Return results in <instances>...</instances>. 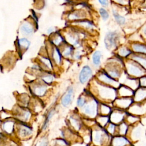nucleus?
I'll return each mask as SVG.
<instances>
[{
	"label": "nucleus",
	"mask_w": 146,
	"mask_h": 146,
	"mask_svg": "<svg viewBox=\"0 0 146 146\" xmlns=\"http://www.w3.org/2000/svg\"><path fill=\"white\" fill-rule=\"evenodd\" d=\"M140 84L143 87L146 88V76H142L140 80Z\"/></svg>",
	"instance_id": "37"
},
{
	"label": "nucleus",
	"mask_w": 146,
	"mask_h": 146,
	"mask_svg": "<svg viewBox=\"0 0 146 146\" xmlns=\"http://www.w3.org/2000/svg\"><path fill=\"white\" fill-rule=\"evenodd\" d=\"M71 51H72V48H71V47H68V48H67L64 50V51L63 52V55H64V56H69V55L71 54Z\"/></svg>",
	"instance_id": "38"
},
{
	"label": "nucleus",
	"mask_w": 146,
	"mask_h": 146,
	"mask_svg": "<svg viewBox=\"0 0 146 146\" xmlns=\"http://www.w3.org/2000/svg\"><path fill=\"white\" fill-rule=\"evenodd\" d=\"M46 91V88L44 86H40L38 87H36L35 89V93L36 95L38 96H42L44 95Z\"/></svg>",
	"instance_id": "29"
},
{
	"label": "nucleus",
	"mask_w": 146,
	"mask_h": 146,
	"mask_svg": "<svg viewBox=\"0 0 146 146\" xmlns=\"http://www.w3.org/2000/svg\"><path fill=\"white\" fill-rule=\"evenodd\" d=\"M100 95L102 98L107 100L113 101L115 100L116 93L114 88L111 86H102L99 90Z\"/></svg>",
	"instance_id": "2"
},
{
	"label": "nucleus",
	"mask_w": 146,
	"mask_h": 146,
	"mask_svg": "<svg viewBox=\"0 0 146 146\" xmlns=\"http://www.w3.org/2000/svg\"><path fill=\"white\" fill-rule=\"evenodd\" d=\"M118 54L122 57H126L131 54V51L125 47H122L119 49Z\"/></svg>",
	"instance_id": "27"
},
{
	"label": "nucleus",
	"mask_w": 146,
	"mask_h": 146,
	"mask_svg": "<svg viewBox=\"0 0 146 146\" xmlns=\"http://www.w3.org/2000/svg\"><path fill=\"white\" fill-rule=\"evenodd\" d=\"M128 129V124L125 122H121L118 128V133L120 135H125Z\"/></svg>",
	"instance_id": "19"
},
{
	"label": "nucleus",
	"mask_w": 146,
	"mask_h": 146,
	"mask_svg": "<svg viewBox=\"0 0 146 146\" xmlns=\"http://www.w3.org/2000/svg\"><path fill=\"white\" fill-rule=\"evenodd\" d=\"M111 108L105 104H102L100 106V112L103 116H106L111 113Z\"/></svg>",
	"instance_id": "23"
},
{
	"label": "nucleus",
	"mask_w": 146,
	"mask_h": 146,
	"mask_svg": "<svg viewBox=\"0 0 146 146\" xmlns=\"http://www.w3.org/2000/svg\"><path fill=\"white\" fill-rule=\"evenodd\" d=\"M107 74L113 79L118 78L120 75L119 71L116 67H112V68L109 69L107 71Z\"/></svg>",
	"instance_id": "21"
},
{
	"label": "nucleus",
	"mask_w": 146,
	"mask_h": 146,
	"mask_svg": "<svg viewBox=\"0 0 146 146\" xmlns=\"http://www.w3.org/2000/svg\"><path fill=\"white\" fill-rule=\"evenodd\" d=\"M43 79L45 82H46L47 83H51V82H52V80L54 79V77L52 75H47V76H46L43 77Z\"/></svg>",
	"instance_id": "35"
},
{
	"label": "nucleus",
	"mask_w": 146,
	"mask_h": 146,
	"mask_svg": "<svg viewBox=\"0 0 146 146\" xmlns=\"http://www.w3.org/2000/svg\"><path fill=\"white\" fill-rule=\"evenodd\" d=\"M99 79L104 83L111 87H117L119 86V83L115 79L111 77L107 73H102L99 75Z\"/></svg>",
	"instance_id": "5"
},
{
	"label": "nucleus",
	"mask_w": 146,
	"mask_h": 146,
	"mask_svg": "<svg viewBox=\"0 0 146 146\" xmlns=\"http://www.w3.org/2000/svg\"><path fill=\"white\" fill-rule=\"evenodd\" d=\"M129 144H130L129 141L123 136H115L112 141V146H126Z\"/></svg>",
	"instance_id": "10"
},
{
	"label": "nucleus",
	"mask_w": 146,
	"mask_h": 146,
	"mask_svg": "<svg viewBox=\"0 0 146 146\" xmlns=\"http://www.w3.org/2000/svg\"><path fill=\"white\" fill-rule=\"evenodd\" d=\"M100 4L104 6H107L108 5V0H98Z\"/></svg>",
	"instance_id": "40"
},
{
	"label": "nucleus",
	"mask_w": 146,
	"mask_h": 146,
	"mask_svg": "<svg viewBox=\"0 0 146 146\" xmlns=\"http://www.w3.org/2000/svg\"><path fill=\"white\" fill-rule=\"evenodd\" d=\"M119 42V35L116 31H109L104 39V45L107 49L112 50L116 48Z\"/></svg>",
	"instance_id": "1"
},
{
	"label": "nucleus",
	"mask_w": 146,
	"mask_h": 146,
	"mask_svg": "<svg viewBox=\"0 0 146 146\" xmlns=\"http://www.w3.org/2000/svg\"><path fill=\"white\" fill-rule=\"evenodd\" d=\"M21 135L22 136H26L27 135H29L31 133L30 129L29 128V127H23V128H22L21 130Z\"/></svg>",
	"instance_id": "33"
},
{
	"label": "nucleus",
	"mask_w": 146,
	"mask_h": 146,
	"mask_svg": "<svg viewBox=\"0 0 146 146\" xmlns=\"http://www.w3.org/2000/svg\"><path fill=\"white\" fill-rule=\"evenodd\" d=\"M21 31L23 34L26 35H29L33 33L34 30L31 24L28 22H25L21 26Z\"/></svg>",
	"instance_id": "15"
},
{
	"label": "nucleus",
	"mask_w": 146,
	"mask_h": 146,
	"mask_svg": "<svg viewBox=\"0 0 146 146\" xmlns=\"http://www.w3.org/2000/svg\"><path fill=\"white\" fill-rule=\"evenodd\" d=\"M112 14L113 16V18H115L116 22L120 25H123L125 23V18L123 17L120 15L118 13H117L115 10H112Z\"/></svg>",
	"instance_id": "18"
},
{
	"label": "nucleus",
	"mask_w": 146,
	"mask_h": 146,
	"mask_svg": "<svg viewBox=\"0 0 146 146\" xmlns=\"http://www.w3.org/2000/svg\"><path fill=\"white\" fill-rule=\"evenodd\" d=\"M110 118L107 116H102L99 117L98 119V123L103 127L106 126L109 122Z\"/></svg>",
	"instance_id": "25"
},
{
	"label": "nucleus",
	"mask_w": 146,
	"mask_h": 146,
	"mask_svg": "<svg viewBox=\"0 0 146 146\" xmlns=\"http://www.w3.org/2000/svg\"><path fill=\"white\" fill-rule=\"evenodd\" d=\"M102 53L100 51H96L92 55V62L95 66H99L101 63Z\"/></svg>",
	"instance_id": "17"
},
{
	"label": "nucleus",
	"mask_w": 146,
	"mask_h": 146,
	"mask_svg": "<svg viewBox=\"0 0 146 146\" xmlns=\"http://www.w3.org/2000/svg\"><path fill=\"white\" fill-rule=\"evenodd\" d=\"M127 68L128 73L131 76L140 77L144 75V71L139 66L132 63H128Z\"/></svg>",
	"instance_id": "6"
},
{
	"label": "nucleus",
	"mask_w": 146,
	"mask_h": 146,
	"mask_svg": "<svg viewBox=\"0 0 146 146\" xmlns=\"http://www.w3.org/2000/svg\"><path fill=\"white\" fill-rule=\"evenodd\" d=\"M116 130V124L110 123L108 124V127H107V132L110 134H114Z\"/></svg>",
	"instance_id": "31"
},
{
	"label": "nucleus",
	"mask_w": 146,
	"mask_h": 146,
	"mask_svg": "<svg viewBox=\"0 0 146 146\" xmlns=\"http://www.w3.org/2000/svg\"><path fill=\"white\" fill-rule=\"evenodd\" d=\"M72 95H73V90L72 88L70 87L68 89L67 94H66L62 98V104L63 106H67L71 103L72 99Z\"/></svg>",
	"instance_id": "14"
},
{
	"label": "nucleus",
	"mask_w": 146,
	"mask_h": 146,
	"mask_svg": "<svg viewBox=\"0 0 146 146\" xmlns=\"http://www.w3.org/2000/svg\"><path fill=\"white\" fill-rule=\"evenodd\" d=\"M133 59L138 63L140 66H142L143 68L146 69V58L140 56H134Z\"/></svg>",
	"instance_id": "20"
},
{
	"label": "nucleus",
	"mask_w": 146,
	"mask_h": 146,
	"mask_svg": "<svg viewBox=\"0 0 146 146\" xmlns=\"http://www.w3.org/2000/svg\"><path fill=\"white\" fill-rule=\"evenodd\" d=\"M53 57L57 63H59L61 60V56L59 53V51L58 49L55 48L54 52H53Z\"/></svg>",
	"instance_id": "30"
},
{
	"label": "nucleus",
	"mask_w": 146,
	"mask_h": 146,
	"mask_svg": "<svg viewBox=\"0 0 146 146\" xmlns=\"http://www.w3.org/2000/svg\"><path fill=\"white\" fill-rule=\"evenodd\" d=\"M99 13L102 19L106 21L109 18V14L108 11L104 8H100L99 9Z\"/></svg>",
	"instance_id": "28"
},
{
	"label": "nucleus",
	"mask_w": 146,
	"mask_h": 146,
	"mask_svg": "<svg viewBox=\"0 0 146 146\" xmlns=\"http://www.w3.org/2000/svg\"><path fill=\"white\" fill-rule=\"evenodd\" d=\"M133 99L131 97H122L115 99L114 101L115 106L120 109H126L129 108L133 103Z\"/></svg>",
	"instance_id": "3"
},
{
	"label": "nucleus",
	"mask_w": 146,
	"mask_h": 146,
	"mask_svg": "<svg viewBox=\"0 0 146 146\" xmlns=\"http://www.w3.org/2000/svg\"><path fill=\"white\" fill-rule=\"evenodd\" d=\"M92 71L91 68L88 66H85L82 69L79 74V81L81 83L84 84L86 83L92 76Z\"/></svg>",
	"instance_id": "4"
},
{
	"label": "nucleus",
	"mask_w": 146,
	"mask_h": 146,
	"mask_svg": "<svg viewBox=\"0 0 146 146\" xmlns=\"http://www.w3.org/2000/svg\"><path fill=\"white\" fill-rule=\"evenodd\" d=\"M132 49L136 52L146 54V45L140 43H134L132 45Z\"/></svg>",
	"instance_id": "16"
},
{
	"label": "nucleus",
	"mask_w": 146,
	"mask_h": 146,
	"mask_svg": "<svg viewBox=\"0 0 146 146\" xmlns=\"http://www.w3.org/2000/svg\"><path fill=\"white\" fill-rule=\"evenodd\" d=\"M77 104L79 107H83L85 104V100L83 98L80 97L77 100Z\"/></svg>",
	"instance_id": "36"
},
{
	"label": "nucleus",
	"mask_w": 146,
	"mask_h": 146,
	"mask_svg": "<svg viewBox=\"0 0 146 146\" xmlns=\"http://www.w3.org/2000/svg\"><path fill=\"white\" fill-rule=\"evenodd\" d=\"M119 95L121 97H131L134 95L133 90L126 86H121L119 88Z\"/></svg>",
	"instance_id": "12"
},
{
	"label": "nucleus",
	"mask_w": 146,
	"mask_h": 146,
	"mask_svg": "<svg viewBox=\"0 0 146 146\" xmlns=\"http://www.w3.org/2000/svg\"><path fill=\"white\" fill-rule=\"evenodd\" d=\"M146 99V88L144 87L137 90L134 94L133 100L136 102H140Z\"/></svg>",
	"instance_id": "13"
},
{
	"label": "nucleus",
	"mask_w": 146,
	"mask_h": 146,
	"mask_svg": "<svg viewBox=\"0 0 146 146\" xmlns=\"http://www.w3.org/2000/svg\"><path fill=\"white\" fill-rule=\"evenodd\" d=\"M84 112L92 117H94L96 115L97 113V103L96 101L93 100L90 103L86 104L84 107Z\"/></svg>",
	"instance_id": "8"
},
{
	"label": "nucleus",
	"mask_w": 146,
	"mask_h": 146,
	"mask_svg": "<svg viewBox=\"0 0 146 146\" xmlns=\"http://www.w3.org/2000/svg\"><path fill=\"white\" fill-rule=\"evenodd\" d=\"M53 31H54V28H52V27L49 28V29H48V30H47V33H48V34H50V33H52V32H53Z\"/></svg>",
	"instance_id": "42"
},
{
	"label": "nucleus",
	"mask_w": 146,
	"mask_h": 146,
	"mask_svg": "<svg viewBox=\"0 0 146 146\" xmlns=\"http://www.w3.org/2000/svg\"><path fill=\"white\" fill-rule=\"evenodd\" d=\"M62 40V38L60 36H59L58 38H56V39H55L53 42L55 44H59L60 43V42Z\"/></svg>",
	"instance_id": "41"
},
{
	"label": "nucleus",
	"mask_w": 146,
	"mask_h": 146,
	"mask_svg": "<svg viewBox=\"0 0 146 146\" xmlns=\"http://www.w3.org/2000/svg\"><path fill=\"white\" fill-rule=\"evenodd\" d=\"M106 136L107 135H105V132L100 130L95 131L93 133V140L94 143L97 145H101L103 143Z\"/></svg>",
	"instance_id": "11"
},
{
	"label": "nucleus",
	"mask_w": 146,
	"mask_h": 146,
	"mask_svg": "<svg viewBox=\"0 0 146 146\" xmlns=\"http://www.w3.org/2000/svg\"><path fill=\"white\" fill-rule=\"evenodd\" d=\"M129 112L132 113L131 115H143L146 112V107L145 106L139 104L131 105L129 107Z\"/></svg>",
	"instance_id": "9"
},
{
	"label": "nucleus",
	"mask_w": 146,
	"mask_h": 146,
	"mask_svg": "<svg viewBox=\"0 0 146 146\" xmlns=\"http://www.w3.org/2000/svg\"><path fill=\"white\" fill-rule=\"evenodd\" d=\"M18 43L20 47L23 48H27L30 46V42L26 38H21L18 40Z\"/></svg>",
	"instance_id": "24"
},
{
	"label": "nucleus",
	"mask_w": 146,
	"mask_h": 146,
	"mask_svg": "<svg viewBox=\"0 0 146 146\" xmlns=\"http://www.w3.org/2000/svg\"><path fill=\"white\" fill-rule=\"evenodd\" d=\"M127 121L129 124H133L136 122H137L139 120V118L137 116H135L133 115H130L127 117Z\"/></svg>",
	"instance_id": "32"
},
{
	"label": "nucleus",
	"mask_w": 146,
	"mask_h": 146,
	"mask_svg": "<svg viewBox=\"0 0 146 146\" xmlns=\"http://www.w3.org/2000/svg\"><path fill=\"white\" fill-rule=\"evenodd\" d=\"M3 129L7 133H11L13 131L14 127V123L12 121H6L3 125Z\"/></svg>",
	"instance_id": "22"
},
{
	"label": "nucleus",
	"mask_w": 146,
	"mask_h": 146,
	"mask_svg": "<svg viewBox=\"0 0 146 146\" xmlns=\"http://www.w3.org/2000/svg\"><path fill=\"white\" fill-rule=\"evenodd\" d=\"M53 113H54V111H51L48 114L47 119H46V120L45 121L44 124V125H43V129H45L46 127H47V124H48V121H49V120H50V118L51 117V116L53 115Z\"/></svg>",
	"instance_id": "34"
},
{
	"label": "nucleus",
	"mask_w": 146,
	"mask_h": 146,
	"mask_svg": "<svg viewBox=\"0 0 146 146\" xmlns=\"http://www.w3.org/2000/svg\"><path fill=\"white\" fill-rule=\"evenodd\" d=\"M141 129L140 127L135 128L132 132V137H133V139L136 140L139 138L141 135Z\"/></svg>",
	"instance_id": "26"
},
{
	"label": "nucleus",
	"mask_w": 146,
	"mask_h": 146,
	"mask_svg": "<svg viewBox=\"0 0 146 146\" xmlns=\"http://www.w3.org/2000/svg\"><path fill=\"white\" fill-rule=\"evenodd\" d=\"M40 146H47V141H43V142L41 143Z\"/></svg>",
	"instance_id": "43"
},
{
	"label": "nucleus",
	"mask_w": 146,
	"mask_h": 146,
	"mask_svg": "<svg viewBox=\"0 0 146 146\" xmlns=\"http://www.w3.org/2000/svg\"><path fill=\"white\" fill-rule=\"evenodd\" d=\"M42 60H43V62H44L46 66L50 68H51V62L50 61V60L47 58H42Z\"/></svg>",
	"instance_id": "39"
},
{
	"label": "nucleus",
	"mask_w": 146,
	"mask_h": 146,
	"mask_svg": "<svg viewBox=\"0 0 146 146\" xmlns=\"http://www.w3.org/2000/svg\"><path fill=\"white\" fill-rule=\"evenodd\" d=\"M125 113L121 110H116L112 112L110 116V120L115 124H120L124 120Z\"/></svg>",
	"instance_id": "7"
}]
</instances>
